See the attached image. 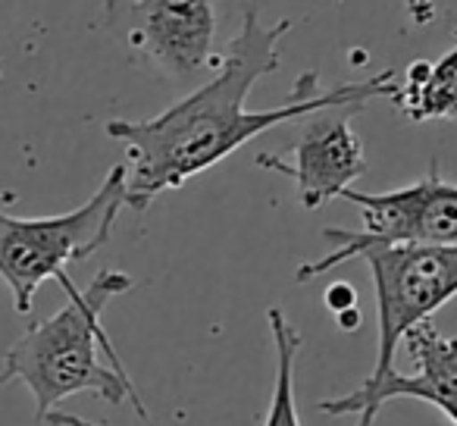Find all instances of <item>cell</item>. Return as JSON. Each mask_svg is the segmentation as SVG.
Wrapping results in <instances>:
<instances>
[{
    "label": "cell",
    "mask_w": 457,
    "mask_h": 426,
    "mask_svg": "<svg viewBox=\"0 0 457 426\" xmlns=\"http://www.w3.org/2000/svg\"><path fill=\"white\" fill-rule=\"evenodd\" d=\"M135 288V280L122 270H101L85 288H66L70 301L54 317L32 323L4 355L0 386L22 382L35 398V420L45 417L63 398L79 392H95L110 405H132L145 423H151L126 367L101 361L97 348H107L113 357L116 345L104 330V311L110 301Z\"/></svg>",
    "instance_id": "obj_2"
},
{
    "label": "cell",
    "mask_w": 457,
    "mask_h": 426,
    "mask_svg": "<svg viewBox=\"0 0 457 426\" xmlns=\"http://www.w3.org/2000/svg\"><path fill=\"white\" fill-rule=\"evenodd\" d=\"M126 207V166L116 163L82 207L60 217H10L0 210V280L13 292L16 313H32V301L47 280H57L63 292L70 263L95 257L113 236L116 217Z\"/></svg>",
    "instance_id": "obj_3"
},
{
    "label": "cell",
    "mask_w": 457,
    "mask_h": 426,
    "mask_svg": "<svg viewBox=\"0 0 457 426\" xmlns=\"http://www.w3.org/2000/svg\"><path fill=\"white\" fill-rule=\"evenodd\" d=\"M336 317H338V326H342L345 332H351V330L361 326V311H357V307H348V311L336 313Z\"/></svg>",
    "instance_id": "obj_13"
},
{
    "label": "cell",
    "mask_w": 457,
    "mask_h": 426,
    "mask_svg": "<svg viewBox=\"0 0 457 426\" xmlns=\"http://www.w3.org/2000/svg\"><path fill=\"white\" fill-rule=\"evenodd\" d=\"M395 107L413 122L454 120L457 116V47L429 63L417 60L407 70L404 82L398 85Z\"/></svg>",
    "instance_id": "obj_9"
},
{
    "label": "cell",
    "mask_w": 457,
    "mask_h": 426,
    "mask_svg": "<svg viewBox=\"0 0 457 426\" xmlns=\"http://www.w3.org/2000/svg\"><path fill=\"white\" fill-rule=\"evenodd\" d=\"M370 104H332L307 113L301 126V138L292 147V160H279L273 154H257L254 163L261 170L288 176L298 188V201L304 210H320L332 197H342L354 179L367 172L361 135L351 129V120L363 113Z\"/></svg>",
    "instance_id": "obj_6"
},
{
    "label": "cell",
    "mask_w": 457,
    "mask_h": 426,
    "mask_svg": "<svg viewBox=\"0 0 457 426\" xmlns=\"http://www.w3.org/2000/svg\"><path fill=\"white\" fill-rule=\"evenodd\" d=\"M292 32V20L273 26L261 20V10L248 7L242 29L228 41L226 54L216 60V76L197 85L191 95L176 101L154 120H110L104 132L126 145V207L147 210L163 191L182 188L191 176L210 170L228 154H236L245 141L270 132L286 122H298L307 113L332 104L351 101H395L398 85L395 70H386L363 82H345L329 91H317V72H304L282 107L248 110L251 88L263 76L279 70V45Z\"/></svg>",
    "instance_id": "obj_1"
},
{
    "label": "cell",
    "mask_w": 457,
    "mask_h": 426,
    "mask_svg": "<svg viewBox=\"0 0 457 426\" xmlns=\"http://www.w3.org/2000/svg\"><path fill=\"white\" fill-rule=\"evenodd\" d=\"M342 197L361 207L363 226L361 230L329 226L323 238L336 248L320 261L301 263L295 270V282H311L329 270L342 267V263L354 261L367 245H457V185L438 172L436 160H432L429 172L407 188L382 191V195L345 188Z\"/></svg>",
    "instance_id": "obj_5"
},
{
    "label": "cell",
    "mask_w": 457,
    "mask_h": 426,
    "mask_svg": "<svg viewBox=\"0 0 457 426\" xmlns=\"http://www.w3.org/2000/svg\"><path fill=\"white\" fill-rule=\"evenodd\" d=\"M267 323L276 351V382L263 426H301L298 398H295V370H298V355L304 348V336L295 330V323L282 307H270Z\"/></svg>",
    "instance_id": "obj_10"
},
{
    "label": "cell",
    "mask_w": 457,
    "mask_h": 426,
    "mask_svg": "<svg viewBox=\"0 0 457 426\" xmlns=\"http://www.w3.org/2000/svg\"><path fill=\"white\" fill-rule=\"evenodd\" d=\"M401 345H407L413 373L404 376L395 370L376 388H354L338 398H323L317 411L329 417H357V426H373L386 401L417 398L438 407L457 426V336H442L429 320L413 326Z\"/></svg>",
    "instance_id": "obj_7"
},
{
    "label": "cell",
    "mask_w": 457,
    "mask_h": 426,
    "mask_svg": "<svg viewBox=\"0 0 457 426\" xmlns=\"http://www.w3.org/2000/svg\"><path fill=\"white\" fill-rule=\"evenodd\" d=\"M373 273L376 288V363L361 388H376L395 370L404 336L429 323L457 295V245L388 242L367 245L357 255Z\"/></svg>",
    "instance_id": "obj_4"
},
{
    "label": "cell",
    "mask_w": 457,
    "mask_h": 426,
    "mask_svg": "<svg viewBox=\"0 0 457 426\" xmlns=\"http://www.w3.org/2000/svg\"><path fill=\"white\" fill-rule=\"evenodd\" d=\"M45 423H51V426H107V423H97V420L79 417V413L57 411V407H54V411L47 413V417H45Z\"/></svg>",
    "instance_id": "obj_12"
},
{
    "label": "cell",
    "mask_w": 457,
    "mask_h": 426,
    "mask_svg": "<svg viewBox=\"0 0 457 426\" xmlns=\"http://www.w3.org/2000/svg\"><path fill=\"white\" fill-rule=\"evenodd\" d=\"M326 305L336 313H342V311H348V307H357V292L348 282H336L332 288H326Z\"/></svg>",
    "instance_id": "obj_11"
},
{
    "label": "cell",
    "mask_w": 457,
    "mask_h": 426,
    "mask_svg": "<svg viewBox=\"0 0 457 426\" xmlns=\"http://www.w3.org/2000/svg\"><path fill=\"white\" fill-rule=\"evenodd\" d=\"M129 45L176 79L213 66L216 0H132L126 10Z\"/></svg>",
    "instance_id": "obj_8"
}]
</instances>
